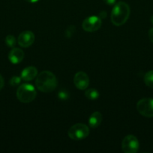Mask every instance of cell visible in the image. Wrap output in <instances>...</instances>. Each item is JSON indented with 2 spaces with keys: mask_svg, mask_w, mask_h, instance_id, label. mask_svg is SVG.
Here are the masks:
<instances>
[{
  "mask_svg": "<svg viewBox=\"0 0 153 153\" xmlns=\"http://www.w3.org/2000/svg\"><path fill=\"white\" fill-rule=\"evenodd\" d=\"M36 88L43 93H50L57 87V79L50 71L44 70L39 73L35 80Z\"/></svg>",
  "mask_w": 153,
  "mask_h": 153,
  "instance_id": "cell-1",
  "label": "cell"
},
{
  "mask_svg": "<svg viewBox=\"0 0 153 153\" xmlns=\"http://www.w3.org/2000/svg\"><path fill=\"white\" fill-rule=\"evenodd\" d=\"M130 7L124 1H118L114 4L111 12V22L116 26L124 25L130 16Z\"/></svg>",
  "mask_w": 153,
  "mask_h": 153,
  "instance_id": "cell-2",
  "label": "cell"
},
{
  "mask_svg": "<svg viewBox=\"0 0 153 153\" xmlns=\"http://www.w3.org/2000/svg\"><path fill=\"white\" fill-rule=\"evenodd\" d=\"M36 95L35 89L29 84H22L16 90V97L22 103H29L34 101Z\"/></svg>",
  "mask_w": 153,
  "mask_h": 153,
  "instance_id": "cell-3",
  "label": "cell"
},
{
  "mask_svg": "<svg viewBox=\"0 0 153 153\" xmlns=\"http://www.w3.org/2000/svg\"><path fill=\"white\" fill-rule=\"evenodd\" d=\"M68 134L72 140H81L88 137L89 134V129L85 124L76 123L69 128Z\"/></svg>",
  "mask_w": 153,
  "mask_h": 153,
  "instance_id": "cell-4",
  "label": "cell"
},
{
  "mask_svg": "<svg viewBox=\"0 0 153 153\" xmlns=\"http://www.w3.org/2000/svg\"><path fill=\"white\" fill-rule=\"evenodd\" d=\"M136 110L145 117H153V99H141L136 104Z\"/></svg>",
  "mask_w": 153,
  "mask_h": 153,
  "instance_id": "cell-5",
  "label": "cell"
},
{
  "mask_svg": "<svg viewBox=\"0 0 153 153\" xmlns=\"http://www.w3.org/2000/svg\"><path fill=\"white\" fill-rule=\"evenodd\" d=\"M138 139L133 134L126 136L122 143V149L124 153H136L139 149Z\"/></svg>",
  "mask_w": 153,
  "mask_h": 153,
  "instance_id": "cell-6",
  "label": "cell"
},
{
  "mask_svg": "<svg viewBox=\"0 0 153 153\" xmlns=\"http://www.w3.org/2000/svg\"><path fill=\"white\" fill-rule=\"evenodd\" d=\"M101 25V19L99 16H91L84 19L82 23V28L87 32H94L100 29Z\"/></svg>",
  "mask_w": 153,
  "mask_h": 153,
  "instance_id": "cell-7",
  "label": "cell"
},
{
  "mask_svg": "<svg viewBox=\"0 0 153 153\" xmlns=\"http://www.w3.org/2000/svg\"><path fill=\"white\" fill-rule=\"evenodd\" d=\"M74 83L77 89L81 91L86 90L89 85V78L84 72H78L75 74L74 78Z\"/></svg>",
  "mask_w": 153,
  "mask_h": 153,
  "instance_id": "cell-8",
  "label": "cell"
},
{
  "mask_svg": "<svg viewBox=\"0 0 153 153\" xmlns=\"http://www.w3.org/2000/svg\"><path fill=\"white\" fill-rule=\"evenodd\" d=\"M34 34L31 31H25L20 33L18 37L17 43L21 47L27 48L31 46L34 42Z\"/></svg>",
  "mask_w": 153,
  "mask_h": 153,
  "instance_id": "cell-9",
  "label": "cell"
},
{
  "mask_svg": "<svg viewBox=\"0 0 153 153\" xmlns=\"http://www.w3.org/2000/svg\"><path fill=\"white\" fill-rule=\"evenodd\" d=\"M24 52L19 48H14L8 54V59L13 64H18L23 60Z\"/></svg>",
  "mask_w": 153,
  "mask_h": 153,
  "instance_id": "cell-10",
  "label": "cell"
},
{
  "mask_svg": "<svg viewBox=\"0 0 153 153\" xmlns=\"http://www.w3.org/2000/svg\"><path fill=\"white\" fill-rule=\"evenodd\" d=\"M38 76V70L34 67H27L21 72V79L25 82H30Z\"/></svg>",
  "mask_w": 153,
  "mask_h": 153,
  "instance_id": "cell-11",
  "label": "cell"
},
{
  "mask_svg": "<svg viewBox=\"0 0 153 153\" xmlns=\"http://www.w3.org/2000/svg\"><path fill=\"white\" fill-rule=\"evenodd\" d=\"M102 122V114L99 111H94L88 118V125L91 128H97Z\"/></svg>",
  "mask_w": 153,
  "mask_h": 153,
  "instance_id": "cell-12",
  "label": "cell"
},
{
  "mask_svg": "<svg viewBox=\"0 0 153 153\" xmlns=\"http://www.w3.org/2000/svg\"><path fill=\"white\" fill-rule=\"evenodd\" d=\"M85 96L88 100H96L99 97L98 91L94 88H90L86 91Z\"/></svg>",
  "mask_w": 153,
  "mask_h": 153,
  "instance_id": "cell-13",
  "label": "cell"
},
{
  "mask_svg": "<svg viewBox=\"0 0 153 153\" xmlns=\"http://www.w3.org/2000/svg\"><path fill=\"white\" fill-rule=\"evenodd\" d=\"M144 82L147 86L153 88V70L146 73L144 76Z\"/></svg>",
  "mask_w": 153,
  "mask_h": 153,
  "instance_id": "cell-14",
  "label": "cell"
},
{
  "mask_svg": "<svg viewBox=\"0 0 153 153\" xmlns=\"http://www.w3.org/2000/svg\"><path fill=\"white\" fill-rule=\"evenodd\" d=\"M5 43L8 47H14L16 44V39L13 35H8L5 37Z\"/></svg>",
  "mask_w": 153,
  "mask_h": 153,
  "instance_id": "cell-15",
  "label": "cell"
},
{
  "mask_svg": "<svg viewBox=\"0 0 153 153\" xmlns=\"http://www.w3.org/2000/svg\"><path fill=\"white\" fill-rule=\"evenodd\" d=\"M21 79H21V77H19V76H13L10 80V85L13 87L17 86V85L20 83Z\"/></svg>",
  "mask_w": 153,
  "mask_h": 153,
  "instance_id": "cell-16",
  "label": "cell"
},
{
  "mask_svg": "<svg viewBox=\"0 0 153 153\" xmlns=\"http://www.w3.org/2000/svg\"><path fill=\"white\" fill-rule=\"evenodd\" d=\"M75 32V27L74 25H70L65 30V36L67 37H70Z\"/></svg>",
  "mask_w": 153,
  "mask_h": 153,
  "instance_id": "cell-17",
  "label": "cell"
},
{
  "mask_svg": "<svg viewBox=\"0 0 153 153\" xmlns=\"http://www.w3.org/2000/svg\"><path fill=\"white\" fill-rule=\"evenodd\" d=\"M58 97L61 100H68V98L69 95H68V93L67 91H64V90H62V91H61L59 93H58Z\"/></svg>",
  "mask_w": 153,
  "mask_h": 153,
  "instance_id": "cell-18",
  "label": "cell"
},
{
  "mask_svg": "<svg viewBox=\"0 0 153 153\" xmlns=\"http://www.w3.org/2000/svg\"><path fill=\"white\" fill-rule=\"evenodd\" d=\"M104 1L108 5H114L116 2V0H104Z\"/></svg>",
  "mask_w": 153,
  "mask_h": 153,
  "instance_id": "cell-19",
  "label": "cell"
},
{
  "mask_svg": "<svg viewBox=\"0 0 153 153\" xmlns=\"http://www.w3.org/2000/svg\"><path fill=\"white\" fill-rule=\"evenodd\" d=\"M148 38H149L150 41L153 43V28L148 31Z\"/></svg>",
  "mask_w": 153,
  "mask_h": 153,
  "instance_id": "cell-20",
  "label": "cell"
},
{
  "mask_svg": "<svg viewBox=\"0 0 153 153\" xmlns=\"http://www.w3.org/2000/svg\"><path fill=\"white\" fill-rule=\"evenodd\" d=\"M4 79H3V77L2 76V75L0 74V91H1V90L3 88V87H4Z\"/></svg>",
  "mask_w": 153,
  "mask_h": 153,
  "instance_id": "cell-21",
  "label": "cell"
},
{
  "mask_svg": "<svg viewBox=\"0 0 153 153\" xmlns=\"http://www.w3.org/2000/svg\"><path fill=\"white\" fill-rule=\"evenodd\" d=\"M100 15H102V16H99L100 19H102V18H105V16H106V12H104V11H102V12H100Z\"/></svg>",
  "mask_w": 153,
  "mask_h": 153,
  "instance_id": "cell-22",
  "label": "cell"
},
{
  "mask_svg": "<svg viewBox=\"0 0 153 153\" xmlns=\"http://www.w3.org/2000/svg\"><path fill=\"white\" fill-rule=\"evenodd\" d=\"M26 1H28V2H31V3H34V2H36V1H38V0H25Z\"/></svg>",
  "mask_w": 153,
  "mask_h": 153,
  "instance_id": "cell-23",
  "label": "cell"
},
{
  "mask_svg": "<svg viewBox=\"0 0 153 153\" xmlns=\"http://www.w3.org/2000/svg\"><path fill=\"white\" fill-rule=\"evenodd\" d=\"M151 22H152V23L153 24V16L151 17Z\"/></svg>",
  "mask_w": 153,
  "mask_h": 153,
  "instance_id": "cell-24",
  "label": "cell"
}]
</instances>
